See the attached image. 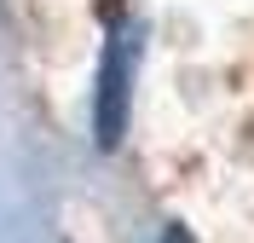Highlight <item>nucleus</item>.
<instances>
[{
	"label": "nucleus",
	"instance_id": "obj_2",
	"mask_svg": "<svg viewBox=\"0 0 254 243\" xmlns=\"http://www.w3.org/2000/svg\"><path fill=\"white\" fill-rule=\"evenodd\" d=\"M162 243H185V232H179V226H168V232H162Z\"/></svg>",
	"mask_w": 254,
	"mask_h": 243
},
{
	"label": "nucleus",
	"instance_id": "obj_1",
	"mask_svg": "<svg viewBox=\"0 0 254 243\" xmlns=\"http://www.w3.org/2000/svg\"><path fill=\"white\" fill-rule=\"evenodd\" d=\"M127 29H110V47H104V64H98V98H93V133L98 145H116L127 128Z\"/></svg>",
	"mask_w": 254,
	"mask_h": 243
}]
</instances>
